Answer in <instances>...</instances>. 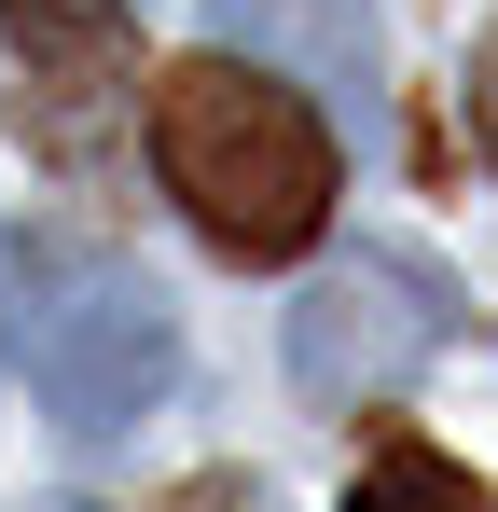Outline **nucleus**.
Listing matches in <instances>:
<instances>
[{"label":"nucleus","mask_w":498,"mask_h":512,"mask_svg":"<svg viewBox=\"0 0 498 512\" xmlns=\"http://www.w3.org/2000/svg\"><path fill=\"white\" fill-rule=\"evenodd\" d=\"M0 56H14V139L42 167L97 180L125 111H139V14L125 0H0Z\"/></svg>","instance_id":"obj_4"},{"label":"nucleus","mask_w":498,"mask_h":512,"mask_svg":"<svg viewBox=\"0 0 498 512\" xmlns=\"http://www.w3.org/2000/svg\"><path fill=\"white\" fill-rule=\"evenodd\" d=\"M471 139H485V167H498V14H485V42H471Z\"/></svg>","instance_id":"obj_8"},{"label":"nucleus","mask_w":498,"mask_h":512,"mask_svg":"<svg viewBox=\"0 0 498 512\" xmlns=\"http://www.w3.org/2000/svg\"><path fill=\"white\" fill-rule=\"evenodd\" d=\"M208 56H236L263 84H291L305 111H388V42H374V0H208Z\"/></svg>","instance_id":"obj_5"},{"label":"nucleus","mask_w":498,"mask_h":512,"mask_svg":"<svg viewBox=\"0 0 498 512\" xmlns=\"http://www.w3.org/2000/svg\"><path fill=\"white\" fill-rule=\"evenodd\" d=\"M153 180L222 263H291L332 236L346 153H332V111H305L291 84H263L236 56H180L153 70Z\"/></svg>","instance_id":"obj_1"},{"label":"nucleus","mask_w":498,"mask_h":512,"mask_svg":"<svg viewBox=\"0 0 498 512\" xmlns=\"http://www.w3.org/2000/svg\"><path fill=\"white\" fill-rule=\"evenodd\" d=\"M0 305H28L14 360H28L42 416L70 429V443H125V429L166 402V374H180V319H166V291L139 277V263H70V250H28Z\"/></svg>","instance_id":"obj_2"},{"label":"nucleus","mask_w":498,"mask_h":512,"mask_svg":"<svg viewBox=\"0 0 498 512\" xmlns=\"http://www.w3.org/2000/svg\"><path fill=\"white\" fill-rule=\"evenodd\" d=\"M346 512H498L485 471H457L443 443H415V429H388L374 457H360V485H346Z\"/></svg>","instance_id":"obj_6"},{"label":"nucleus","mask_w":498,"mask_h":512,"mask_svg":"<svg viewBox=\"0 0 498 512\" xmlns=\"http://www.w3.org/2000/svg\"><path fill=\"white\" fill-rule=\"evenodd\" d=\"M457 333V277L415 250H346L305 277V305H291V402H319V416H360V402H402L415 374L443 360Z\"/></svg>","instance_id":"obj_3"},{"label":"nucleus","mask_w":498,"mask_h":512,"mask_svg":"<svg viewBox=\"0 0 498 512\" xmlns=\"http://www.w3.org/2000/svg\"><path fill=\"white\" fill-rule=\"evenodd\" d=\"M153 512H277V499H263L249 471H194V485H166Z\"/></svg>","instance_id":"obj_7"}]
</instances>
